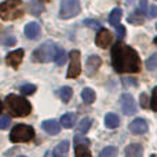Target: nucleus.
<instances>
[{
	"mask_svg": "<svg viewBox=\"0 0 157 157\" xmlns=\"http://www.w3.org/2000/svg\"><path fill=\"white\" fill-rule=\"evenodd\" d=\"M112 65L117 73H138L141 71L138 52L121 41L112 47Z\"/></svg>",
	"mask_w": 157,
	"mask_h": 157,
	"instance_id": "obj_1",
	"label": "nucleus"
},
{
	"mask_svg": "<svg viewBox=\"0 0 157 157\" xmlns=\"http://www.w3.org/2000/svg\"><path fill=\"white\" fill-rule=\"evenodd\" d=\"M6 109L14 117H26L32 112V106L25 98L10 94L6 98Z\"/></svg>",
	"mask_w": 157,
	"mask_h": 157,
	"instance_id": "obj_2",
	"label": "nucleus"
},
{
	"mask_svg": "<svg viewBox=\"0 0 157 157\" xmlns=\"http://www.w3.org/2000/svg\"><path fill=\"white\" fill-rule=\"evenodd\" d=\"M24 15L21 0H6L0 3V18L4 21H15Z\"/></svg>",
	"mask_w": 157,
	"mask_h": 157,
	"instance_id": "obj_3",
	"label": "nucleus"
},
{
	"mask_svg": "<svg viewBox=\"0 0 157 157\" xmlns=\"http://www.w3.org/2000/svg\"><path fill=\"white\" fill-rule=\"evenodd\" d=\"M58 52V46L52 41H46L40 44L37 48L33 51L32 59L39 63H47L55 59V55Z\"/></svg>",
	"mask_w": 157,
	"mask_h": 157,
	"instance_id": "obj_4",
	"label": "nucleus"
},
{
	"mask_svg": "<svg viewBox=\"0 0 157 157\" xmlns=\"http://www.w3.org/2000/svg\"><path fill=\"white\" fill-rule=\"evenodd\" d=\"M35 136V130L30 125L18 124L11 130L10 141L14 144H21V142H29Z\"/></svg>",
	"mask_w": 157,
	"mask_h": 157,
	"instance_id": "obj_5",
	"label": "nucleus"
},
{
	"mask_svg": "<svg viewBox=\"0 0 157 157\" xmlns=\"http://www.w3.org/2000/svg\"><path fill=\"white\" fill-rule=\"evenodd\" d=\"M80 0H61L59 18L69 19L80 14Z\"/></svg>",
	"mask_w": 157,
	"mask_h": 157,
	"instance_id": "obj_6",
	"label": "nucleus"
},
{
	"mask_svg": "<svg viewBox=\"0 0 157 157\" xmlns=\"http://www.w3.org/2000/svg\"><path fill=\"white\" fill-rule=\"evenodd\" d=\"M69 69H68V78H76L81 73V61H80V52L77 50H72L69 52Z\"/></svg>",
	"mask_w": 157,
	"mask_h": 157,
	"instance_id": "obj_7",
	"label": "nucleus"
},
{
	"mask_svg": "<svg viewBox=\"0 0 157 157\" xmlns=\"http://www.w3.org/2000/svg\"><path fill=\"white\" fill-rule=\"evenodd\" d=\"M120 105H121V109L124 112V114L127 116H131L136 112V106H135V101H134V97L131 94H123L121 98H120Z\"/></svg>",
	"mask_w": 157,
	"mask_h": 157,
	"instance_id": "obj_8",
	"label": "nucleus"
},
{
	"mask_svg": "<svg viewBox=\"0 0 157 157\" xmlns=\"http://www.w3.org/2000/svg\"><path fill=\"white\" fill-rule=\"evenodd\" d=\"M22 59H24V50H14V51L8 52L7 57H6V62L14 69H18L19 65H21Z\"/></svg>",
	"mask_w": 157,
	"mask_h": 157,
	"instance_id": "obj_9",
	"label": "nucleus"
},
{
	"mask_svg": "<svg viewBox=\"0 0 157 157\" xmlns=\"http://www.w3.org/2000/svg\"><path fill=\"white\" fill-rule=\"evenodd\" d=\"M112 40H113V36L108 29H99L95 37V44L101 48H106L108 46H110Z\"/></svg>",
	"mask_w": 157,
	"mask_h": 157,
	"instance_id": "obj_10",
	"label": "nucleus"
},
{
	"mask_svg": "<svg viewBox=\"0 0 157 157\" xmlns=\"http://www.w3.org/2000/svg\"><path fill=\"white\" fill-rule=\"evenodd\" d=\"M130 131L135 135H141V134H145L147 131V123L145 121L144 119H135L130 123L128 125Z\"/></svg>",
	"mask_w": 157,
	"mask_h": 157,
	"instance_id": "obj_11",
	"label": "nucleus"
},
{
	"mask_svg": "<svg viewBox=\"0 0 157 157\" xmlns=\"http://www.w3.org/2000/svg\"><path fill=\"white\" fill-rule=\"evenodd\" d=\"M101 65H102V59H101L98 55H91V57H88V59H87V62H86L87 73H88L90 76L94 75L95 72L101 68Z\"/></svg>",
	"mask_w": 157,
	"mask_h": 157,
	"instance_id": "obj_12",
	"label": "nucleus"
},
{
	"mask_svg": "<svg viewBox=\"0 0 157 157\" xmlns=\"http://www.w3.org/2000/svg\"><path fill=\"white\" fill-rule=\"evenodd\" d=\"M61 125L62 124H59L57 120H44V121L41 123V128H43L47 134H50V135H55V134L59 132Z\"/></svg>",
	"mask_w": 157,
	"mask_h": 157,
	"instance_id": "obj_13",
	"label": "nucleus"
},
{
	"mask_svg": "<svg viewBox=\"0 0 157 157\" xmlns=\"http://www.w3.org/2000/svg\"><path fill=\"white\" fill-rule=\"evenodd\" d=\"M25 35H26L28 39L30 40H36L40 35V25L37 22H29L25 26Z\"/></svg>",
	"mask_w": 157,
	"mask_h": 157,
	"instance_id": "obj_14",
	"label": "nucleus"
},
{
	"mask_svg": "<svg viewBox=\"0 0 157 157\" xmlns=\"http://www.w3.org/2000/svg\"><path fill=\"white\" fill-rule=\"evenodd\" d=\"M142 153H144V149H142V146L138 144L128 145V146L125 147V156L127 157H141Z\"/></svg>",
	"mask_w": 157,
	"mask_h": 157,
	"instance_id": "obj_15",
	"label": "nucleus"
},
{
	"mask_svg": "<svg viewBox=\"0 0 157 157\" xmlns=\"http://www.w3.org/2000/svg\"><path fill=\"white\" fill-rule=\"evenodd\" d=\"M76 120H77V116L75 113H66L61 117V124L65 128H72L76 124Z\"/></svg>",
	"mask_w": 157,
	"mask_h": 157,
	"instance_id": "obj_16",
	"label": "nucleus"
},
{
	"mask_svg": "<svg viewBox=\"0 0 157 157\" xmlns=\"http://www.w3.org/2000/svg\"><path fill=\"white\" fill-rule=\"evenodd\" d=\"M105 125L108 128H117L120 125V119L116 113H108L105 116Z\"/></svg>",
	"mask_w": 157,
	"mask_h": 157,
	"instance_id": "obj_17",
	"label": "nucleus"
},
{
	"mask_svg": "<svg viewBox=\"0 0 157 157\" xmlns=\"http://www.w3.org/2000/svg\"><path fill=\"white\" fill-rule=\"evenodd\" d=\"M121 15H123V10L121 8H114V10H112L110 15H109V22H110V25H113L114 28L117 26V25L120 24V19H121Z\"/></svg>",
	"mask_w": 157,
	"mask_h": 157,
	"instance_id": "obj_18",
	"label": "nucleus"
},
{
	"mask_svg": "<svg viewBox=\"0 0 157 157\" xmlns=\"http://www.w3.org/2000/svg\"><path fill=\"white\" fill-rule=\"evenodd\" d=\"M29 10L33 15H40L41 11L44 10L43 2H41V0H32V2L29 3Z\"/></svg>",
	"mask_w": 157,
	"mask_h": 157,
	"instance_id": "obj_19",
	"label": "nucleus"
},
{
	"mask_svg": "<svg viewBox=\"0 0 157 157\" xmlns=\"http://www.w3.org/2000/svg\"><path fill=\"white\" fill-rule=\"evenodd\" d=\"M69 152V142L68 141H62L55 146V150H54V155L55 156H65L68 155Z\"/></svg>",
	"mask_w": 157,
	"mask_h": 157,
	"instance_id": "obj_20",
	"label": "nucleus"
},
{
	"mask_svg": "<svg viewBox=\"0 0 157 157\" xmlns=\"http://www.w3.org/2000/svg\"><path fill=\"white\" fill-rule=\"evenodd\" d=\"M81 98H83V101L86 103H92L95 101V92H94V90L88 88V87L83 88V91H81Z\"/></svg>",
	"mask_w": 157,
	"mask_h": 157,
	"instance_id": "obj_21",
	"label": "nucleus"
},
{
	"mask_svg": "<svg viewBox=\"0 0 157 157\" xmlns=\"http://www.w3.org/2000/svg\"><path fill=\"white\" fill-rule=\"evenodd\" d=\"M72 95H73V91H72L71 87H62V88L59 90V97H61V99L63 101V103H68L69 101H71Z\"/></svg>",
	"mask_w": 157,
	"mask_h": 157,
	"instance_id": "obj_22",
	"label": "nucleus"
},
{
	"mask_svg": "<svg viewBox=\"0 0 157 157\" xmlns=\"http://www.w3.org/2000/svg\"><path fill=\"white\" fill-rule=\"evenodd\" d=\"M142 13V11H141ZM139 13V11H135V13H132L130 17H128V22L132 25H142L144 24V17H142V14Z\"/></svg>",
	"mask_w": 157,
	"mask_h": 157,
	"instance_id": "obj_23",
	"label": "nucleus"
},
{
	"mask_svg": "<svg viewBox=\"0 0 157 157\" xmlns=\"http://www.w3.org/2000/svg\"><path fill=\"white\" fill-rule=\"evenodd\" d=\"M91 123H92V120L90 119V117H86V119H83L80 121V124L77 125V131L80 134H86L87 131L90 130V127H91Z\"/></svg>",
	"mask_w": 157,
	"mask_h": 157,
	"instance_id": "obj_24",
	"label": "nucleus"
},
{
	"mask_svg": "<svg viewBox=\"0 0 157 157\" xmlns=\"http://www.w3.org/2000/svg\"><path fill=\"white\" fill-rule=\"evenodd\" d=\"M75 155L77 157H83V156H91V152L88 150V147L84 144H78L76 145V149H75Z\"/></svg>",
	"mask_w": 157,
	"mask_h": 157,
	"instance_id": "obj_25",
	"label": "nucleus"
},
{
	"mask_svg": "<svg viewBox=\"0 0 157 157\" xmlns=\"http://www.w3.org/2000/svg\"><path fill=\"white\" fill-rule=\"evenodd\" d=\"M54 62L57 63L58 66H62L63 63L66 62V54H65V50L63 48H59V47H58V52H57V55H55Z\"/></svg>",
	"mask_w": 157,
	"mask_h": 157,
	"instance_id": "obj_26",
	"label": "nucleus"
},
{
	"mask_svg": "<svg viewBox=\"0 0 157 157\" xmlns=\"http://www.w3.org/2000/svg\"><path fill=\"white\" fill-rule=\"evenodd\" d=\"M146 68L149 69V71H155V69L157 68V54H153L150 58H147Z\"/></svg>",
	"mask_w": 157,
	"mask_h": 157,
	"instance_id": "obj_27",
	"label": "nucleus"
},
{
	"mask_svg": "<svg viewBox=\"0 0 157 157\" xmlns=\"http://www.w3.org/2000/svg\"><path fill=\"white\" fill-rule=\"evenodd\" d=\"M36 91V86H33V84H25V86L21 87V92L24 95H32L35 94Z\"/></svg>",
	"mask_w": 157,
	"mask_h": 157,
	"instance_id": "obj_28",
	"label": "nucleus"
},
{
	"mask_svg": "<svg viewBox=\"0 0 157 157\" xmlns=\"http://www.w3.org/2000/svg\"><path fill=\"white\" fill-rule=\"evenodd\" d=\"M117 153V149L116 147H113V146H108V147H105V149L101 152V157H112V156H114Z\"/></svg>",
	"mask_w": 157,
	"mask_h": 157,
	"instance_id": "obj_29",
	"label": "nucleus"
},
{
	"mask_svg": "<svg viewBox=\"0 0 157 157\" xmlns=\"http://www.w3.org/2000/svg\"><path fill=\"white\" fill-rule=\"evenodd\" d=\"M150 108H152L155 112H157V87H155V88H153L152 101H150Z\"/></svg>",
	"mask_w": 157,
	"mask_h": 157,
	"instance_id": "obj_30",
	"label": "nucleus"
},
{
	"mask_svg": "<svg viewBox=\"0 0 157 157\" xmlns=\"http://www.w3.org/2000/svg\"><path fill=\"white\" fill-rule=\"evenodd\" d=\"M84 25L92 28V29H102L101 28V24L98 21H94V19H84Z\"/></svg>",
	"mask_w": 157,
	"mask_h": 157,
	"instance_id": "obj_31",
	"label": "nucleus"
},
{
	"mask_svg": "<svg viewBox=\"0 0 157 157\" xmlns=\"http://www.w3.org/2000/svg\"><path fill=\"white\" fill-rule=\"evenodd\" d=\"M116 32H117V37H119L120 40H121V39L125 36V28L123 26V25H120V24H119V25L116 26Z\"/></svg>",
	"mask_w": 157,
	"mask_h": 157,
	"instance_id": "obj_32",
	"label": "nucleus"
},
{
	"mask_svg": "<svg viewBox=\"0 0 157 157\" xmlns=\"http://www.w3.org/2000/svg\"><path fill=\"white\" fill-rule=\"evenodd\" d=\"M75 144L78 145V144H84V145H88L90 141L87 138H84L83 135H76L75 136Z\"/></svg>",
	"mask_w": 157,
	"mask_h": 157,
	"instance_id": "obj_33",
	"label": "nucleus"
},
{
	"mask_svg": "<svg viewBox=\"0 0 157 157\" xmlns=\"http://www.w3.org/2000/svg\"><path fill=\"white\" fill-rule=\"evenodd\" d=\"M10 125V117H3L0 119V130H6Z\"/></svg>",
	"mask_w": 157,
	"mask_h": 157,
	"instance_id": "obj_34",
	"label": "nucleus"
},
{
	"mask_svg": "<svg viewBox=\"0 0 157 157\" xmlns=\"http://www.w3.org/2000/svg\"><path fill=\"white\" fill-rule=\"evenodd\" d=\"M139 101H141V106L144 109H146L147 106H149V99H147V95L146 94H141V98H139Z\"/></svg>",
	"mask_w": 157,
	"mask_h": 157,
	"instance_id": "obj_35",
	"label": "nucleus"
},
{
	"mask_svg": "<svg viewBox=\"0 0 157 157\" xmlns=\"http://www.w3.org/2000/svg\"><path fill=\"white\" fill-rule=\"evenodd\" d=\"M139 7H141V11H142V13H146L147 0H139Z\"/></svg>",
	"mask_w": 157,
	"mask_h": 157,
	"instance_id": "obj_36",
	"label": "nucleus"
},
{
	"mask_svg": "<svg viewBox=\"0 0 157 157\" xmlns=\"http://www.w3.org/2000/svg\"><path fill=\"white\" fill-rule=\"evenodd\" d=\"M149 17H150V18H155V17H157V6H152V7H150Z\"/></svg>",
	"mask_w": 157,
	"mask_h": 157,
	"instance_id": "obj_37",
	"label": "nucleus"
},
{
	"mask_svg": "<svg viewBox=\"0 0 157 157\" xmlns=\"http://www.w3.org/2000/svg\"><path fill=\"white\" fill-rule=\"evenodd\" d=\"M4 44H8V46H13V44H15V37H13V36H8V39H6V40H2Z\"/></svg>",
	"mask_w": 157,
	"mask_h": 157,
	"instance_id": "obj_38",
	"label": "nucleus"
},
{
	"mask_svg": "<svg viewBox=\"0 0 157 157\" xmlns=\"http://www.w3.org/2000/svg\"><path fill=\"white\" fill-rule=\"evenodd\" d=\"M3 110V103H2V101H0V112Z\"/></svg>",
	"mask_w": 157,
	"mask_h": 157,
	"instance_id": "obj_39",
	"label": "nucleus"
},
{
	"mask_svg": "<svg viewBox=\"0 0 157 157\" xmlns=\"http://www.w3.org/2000/svg\"><path fill=\"white\" fill-rule=\"evenodd\" d=\"M155 44L157 46V37H155Z\"/></svg>",
	"mask_w": 157,
	"mask_h": 157,
	"instance_id": "obj_40",
	"label": "nucleus"
},
{
	"mask_svg": "<svg viewBox=\"0 0 157 157\" xmlns=\"http://www.w3.org/2000/svg\"><path fill=\"white\" fill-rule=\"evenodd\" d=\"M156 29H157V24H156Z\"/></svg>",
	"mask_w": 157,
	"mask_h": 157,
	"instance_id": "obj_41",
	"label": "nucleus"
}]
</instances>
